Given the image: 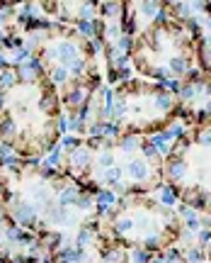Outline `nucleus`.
Masks as SVG:
<instances>
[{
    "label": "nucleus",
    "mask_w": 211,
    "mask_h": 263,
    "mask_svg": "<svg viewBox=\"0 0 211 263\" xmlns=\"http://www.w3.org/2000/svg\"><path fill=\"white\" fill-rule=\"evenodd\" d=\"M20 39L39 63L41 76L59 93L61 107L70 117V127H75L102 81L95 44L75 27L51 22H30Z\"/></svg>",
    "instance_id": "f03ea898"
},
{
    "label": "nucleus",
    "mask_w": 211,
    "mask_h": 263,
    "mask_svg": "<svg viewBox=\"0 0 211 263\" xmlns=\"http://www.w3.org/2000/svg\"><path fill=\"white\" fill-rule=\"evenodd\" d=\"M209 242H211V232H209V229H201V232H199V246L204 249Z\"/></svg>",
    "instance_id": "20e7f679"
},
{
    "label": "nucleus",
    "mask_w": 211,
    "mask_h": 263,
    "mask_svg": "<svg viewBox=\"0 0 211 263\" xmlns=\"http://www.w3.org/2000/svg\"><path fill=\"white\" fill-rule=\"evenodd\" d=\"M204 249H206V251H204V256H206V261H211V242L206 244V246H204Z\"/></svg>",
    "instance_id": "423d86ee"
},
{
    "label": "nucleus",
    "mask_w": 211,
    "mask_h": 263,
    "mask_svg": "<svg viewBox=\"0 0 211 263\" xmlns=\"http://www.w3.org/2000/svg\"><path fill=\"white\" fill-rule=\"evenodd\" d=\"M59 93L39 63L0 69V142L22 159H41L59 144L63 129Z\"/></svg>",
    "instance_id": "f257e3e1"
},
{
    "label": "nucleus",
    "mask_w": 211,
    "mask_h": 263,
    "mask_svg": "<svg viewBox=\"0 0 211 263\" xmlns=\"http://www.w3.org/2000/svg\"><path fill=\"white\" fill-rule=\"evenodd\" d=\"M187 263H201L206 261V256H204V249L201 246H190L187 251H184V256H182Z\"/></svg>",
    "instance_id": "7ed1b4c3"
},
{
    "label": "nucleus",
    "mask_w": 211,
    "mask_h": 263,
    "mask_svg": "<svg viewBox=\"0 0 211 263\" xmlns=\"http://www.w3.org/2000/svg\"><path fill=\"white\" fill-rule=\"evenodd\" d=\"M5 151H8V146H5V144L0 142V168H3V163H5V156H3Z\"/></svg>",
    "instance_id": "39448f33"
}]
</instances>
